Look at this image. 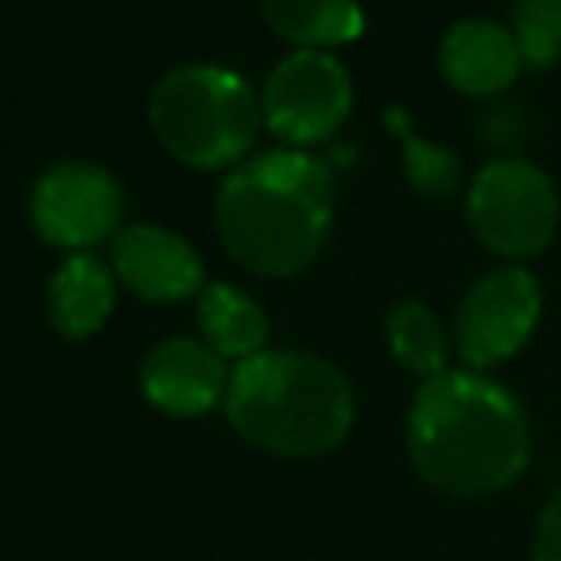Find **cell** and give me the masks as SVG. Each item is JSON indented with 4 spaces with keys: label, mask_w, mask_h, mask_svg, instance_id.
<instances>
[{
    "label": "cell",
    "mask_w": 561,
    "mask_h": 561,
    "mask_svg": "<svg viewBox=\"0 0 561 561\" xmlns=\"http://www.w3.org/2000/svg\"><path fill=\"white\" fill-rule=\"evenodd\" d=\"M149 123L172 157L195 169H222L249 153L264 126V100L222 66H180L157 81Z\"/></svg>",
    "instance_id": "cell-4"
},
{
    "label": "cell",
    "mask_w": 561,
    "mask_h": 561,
    "mask_svg": "<svg viewBox=\"0 0 561 561\" xmlns=\"http://www.w3.org/2000/svg\"><path fill=\"white\" fill-rule=\"evenodd\" d=\"M115 272L146 302H172L203 290L199 252L161 226H126L115 233Z\"/></svg>",
    "instance_id": "cell-10"
},
{
    "label": "cell",
    "mask_w": 561,
    "mask_h": 561,
    "mask_svg": "<svg viewBox=\"0 0 561 561\" xmlns=\"http://www.w3.org/2000/svg\"><path fill=\"white\" fill-rule=\"evenodd\" d=\"M333 169L302 149L237 164L218 187L215 222L226 252L256 275H298L333 226Z\"/></svg>",
    "instance_id": "cell-2"
},
{
    "label": "cell",
    "mask_w": 561,
    "mask_h": 561,
    "mask_svg": "<svg viewBox=\"0 0 561 561\" xmlns=\"http://www.w3.org/2000/svg\"><path fill=\"white\" fill-rule=\"evenodd\" d=\"M226 416L252 447L287 458L325 455L355 421L347 378L310 352H260L229 375Z\"/></svg>",
    "instance_id": "cell-3"
},
{
    "label": "cell",
    "mask_w": 561,
    "mask_h": 561,
    "mask_svg": "<svg viewBox=\"0 0 561 561\" xmlns=\"http://www.w3.org/2000/svg\"><path fill=\"white\" fill-rule=\"evenodd\" d=\"M267 27L298 50H329L363 35L359 0H260Z\"/></svg>",
    "instance_id": "cell-13"
},
{
    "label": "cell",
    "mask_w": 561,
    "mask_h": 561,
    "mask_svg": "<svg viewBox=\"0 0 561 561\" xmlns=\"http://www.w3.org/2000/svg\"><path fill=\"white\" fill-rule=\"evenodd\" d=\"M542 313L539 283L527 267H496L466 290L455 321V352L470 370L512 359L531 340Z\"/></svg>",
    "instance_id": "cell-7"
},
{
    "label": "cell",
    "mask_w": 561,
    "mask_h": 561,
    "mask_svg": "<svg viewBox=\"0 0 561 561\" xmlns=\"http://www.w3.org/2000/svg\"><path fill=\"white\" fill-rule=\"evenodd\" d=\"M115 306L112 272L89 252H77L50 279V321L58 333L84 340L107 321Z\"/></svg>",
    "instance_id": "cell-12"
},
{
    "label": "cell",
    "mask_w": 561,
    "mask_h": 561,
    "mask_svg": "<svg viewBox=\"0 0 561 561\" xmlns=\"http://www.w3.org/2000/svg\"><path fill=\"white\" fill-rule=\"evenodd\" d=\"M405 444L416 473L462 501L508 489L531 458V432L519 401L470 367L424 378L409 405Z\"/></svg>",
    "instance_id": "cell-1"
},
{
    "label": "cell",
    "mask_w": 561,
    "mask_h": 561,
    "mask_svg": "<svg viewBox=\"0 0 561 561\" xmlns=\"http://www.w3.org/2000/svg\"><path fill=\"white\" fill-rule=\"evenodd\" d=\"M512 38L527 69H547L561 58V0H516Z\"/></svg>",
    "instance_id": "cell-16"
},
{
    "label": "cell",
    "mask_w": 561,
    "mask_h": 561,
    "mask_svg": "<svg viewBox=\"0 0 561 561\" xmlns=\"http://www.w3.org/2000/svg\"><path fill=\"white\" fill-rule=\"evenodd\" d=\"M141 390L161 413L199 416L229 393V370L210 344L187 336L164 340L141 363Z\"/></svg>",
    "instance_id": "cell-9"
},
{
    "label": "cell",
    "mask_w": 561,
    "mask_h": 561,
    "mask_svg": "<svg viewBox=\"0 0 561 561\" xmlns=\"http://www.w3.org/2000/svg\"><path fill=\"white\" fill-rule=\"evenodd\" d=\"M519 69L524 58L516 38L493 20H462L439 43V73L466 96H496L516 81Z\"/></svg>",
    "instance_id": "cell-11"
},
{
    "label": "cell",
    "mask_w": 561,
    "mask_h": 561,
    "mask_svg": "<svg viewBox=\"0 0 561 561\" xmlns=\"http://www.w3.org/2000/svg\"><path fill=\"white\" fill-rule=\"evenodd\" d=\"M199 325L222 359L244 363L267 352V313L229 283H210L199 290Z\"/></svg>",
    "instance_id": "cell-14"
},
{
    "label": "cell",
    "mask_w": 561,
    "mask_h": 561,
    "mask_svg": "<svg viewBox=\"0 0 561 561\" xmlns=\"http://www.w3.org/2000/svg\"><path fill=\"white\" fill-rule=\"evenodd\" d=\"M405 176L421 195L450 199L458 192V157L421 138H405Z\"/></svg>",
    "instance_id": "cell-17"
},
{
    "label": "cell",
    "mask_w": 561,
    "mask_h": 561,
    "mask_svg": "<svg viewBox=\"0 0 561 561\" xmlns=\"http://www.w3.org/2000/svg\"><path fill=\"white\" fill-rule=\"evenodd\" d=\"M386 340H390V352L401 367H409L421 378H436L450 370V352H455V340L447 336L444 321L428 310L416 298L405 302H393L386 313Z\"/></svg>",
    "instance_id": "cell-15"
},
{
    "label": "cell",
    "mask_w": 561,
    "mask_h": 561,
    "mask_svg": "<svg viewBox=\"0 0 561 561\" xmlns=\"http://www.w3.org/2000/svg\"><path fill=\"white\" fill-rule=\"evenodd\" d=\"M558 192L531 161L504 157L473 176L466 192V222L485 249L504 260H531L558 229Z\"/></svg>",
    "instance_id": "cell-5"
},
{
    "label": "cell",
    "mask_w": 561,
    "mask_h": 561,
    "mask_svg": "<svg viewBox=\"0 0 561 561\" xmlns=\"http://www.w3.org/2000/svg\"><path fill=\"white\" fill-rule=\"evenodd\" d=\"M31 218L43 241L84 249L115 233L123 218V187L92 161H61L38 176L31 192Z\"/></svg>",
    "instance_id": "cell-8"
},
{
    "label": "cell",
    "mask_w": 561,
    "mask_h": 561,
    "mask_svg": "<svg viewBox=\"0 0 561 561\" xmlns=\"http://www.w3.org/2000/svg\"><path fill=\"white\" fill-rule=\"evenodd\" d=\"M352 112V77L329 50H295L272 69L264 123L287 146L333 138Z\"/></svg>",
    "instance_id": "cell-6"
},
{
    "label": "cell",
    "mask_w": 561,
    "mask_h": 561,
    "mask_svg": "<svg viewBox=\"0 0 561 561\" xmlns=\"http://www.w3.org/2000/svg\"><path fill=\"white\" fill-rule=\"evenodd\" d=\"M531 561H561V493L542 508L531 542Z\"/></svg>",
    "instance_id": "cell-18"
}]
</instances>
